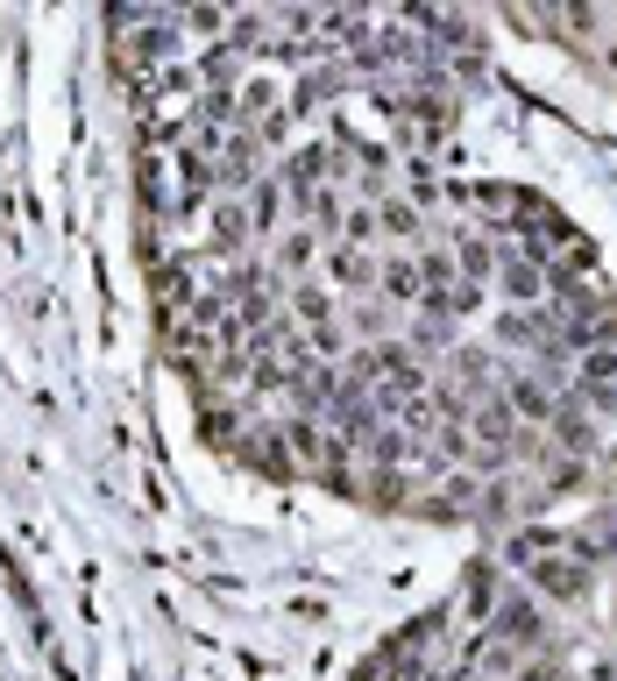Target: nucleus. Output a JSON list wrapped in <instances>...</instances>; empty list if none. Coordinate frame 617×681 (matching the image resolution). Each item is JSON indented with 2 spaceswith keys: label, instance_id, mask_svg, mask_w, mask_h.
<instances>
[{
  "label": "nucleus",
  "instance_id": "f257e3e1",
  "mask_svg": "<svg viewBox=\"0 0 617 681\" xmlns=\"http://www.w3.org/2000/svg\"><path fill=\"white\" fill-rule=\"evenodd\" d=\"M496 292H504L511 306H539L547 277H539V263H533V256H504V263H496Z\"/></svg>",
  "mask_w": 617,
  "mask_h": 681
},
{
  "label": "nucleus",
  "instance_id": "f03ea898",
  "mask_svg": "<svg viewBox=\"0 0 617 681\" xmlns=\"http://www.w3.org/2000/svg\"><path fill=\"white\" fill-rule=\"evenodd\" d=\"M376 292H384V298H398V306H419V298H426V277H419V263H412V256H390V263L376 270Z\"/></svg>",
  "mask_w": 617,
  "mask_h": 681
},
{
  "label": "nucleus",
  "instance_id": "7ed1b4c3",
  "mask_svg": "<svg viewBox=\"0 0 617 681\" xmlns=\"http://www.w3.org/2000/svg\"><path fill=\"white\" fill-rule=\"evenodd\" d=\"M504 405H511V419H525V427H547V419H553L547 384H533V376H518V384L504 390Z\"/></svg>",
  "mask_w": 617,
  "mask_h": 681
},
{
  "label": "nucleus",
  "instance_id": "20e7f679",
  "mask_svg": "<svg viewBox=\"0 0 617 681\" xmlns=\"http://www.w3.org/2000/svg\"><path fill=\"white\" fill-rule=\"evenodd\" d=\"M496 632H504L511 646H533L539 639V603H525V597L504 603V611H496Z\"/></svg>",
  "mask_w": 617,
  "mask_h": 681
},
{
  "label": "nucleus",
  "instance_id": "39448f33",
  "mask_svg": "<svg viewBox=\"0 0 617 681\" xmlns=\"http://www.w3.org/2000/svg\"><path fill=\"white\" fill-rule=\"evenodd\" d=\"M582 582H590V575H582L575 561H561V554L539 561V589H547V597H582Z\"/></svg>",
  "mask_w": 617,
  "mask_h": 681
},
{
  "label": "nucleus",
  "instance_id": "423d86ee",
  "mask_svg": "<svg viewBox=\"0 0 617 681\" xmlns=\"http://www.w3.org/2000/svg\"><path fill=\"white\" fill-rule=\"evenodd\" d=\"M490 270H496L490 241H461V249H455V277H461V284H483Z\"/></svg>",
  "mask_w": 617,
  "mask_h": 681
},
{
  "label": "nucleus",
  "instance_id": "0eeeda50",
  "mask_svg": "<svg viewBox=\"0 0 617 681\" xmlns=\"http://www.w3.org/2000/svg\"><path fill=\"white\" fill-rule=\"evenodd\" d=\"M327 270H334V277L349 284V292H363V284H376V270H369L355 249H334V256H327Z\"/></svg>",
  "mask_w": 617,
  "mask_h": 681
},
{
  "label": "nucleus",
  "instance_id": "6e6552de",
  "mask_svg": "<svg viewBox=\"0 0 617 681\" xmlns=\"http://www.w3.org/2000/svg\"><path fill=\"white\" fill-rule=\"evenodd\" d=\"M496 341L533 348V341H539V320H533V313H504V320H496Z\"/></svg>",
  "mask_w": 617,
  "mask_h": 681
},
{
  "label": "nucleus",
  "instance_id": "1a4fd4ad",
  "mask_svg": "<svg viewBox=\"0 0 617 681\" xmlns=\"http://www.w3.org/2000/svg\"><path fill=\"white\" fill-rule=\"evenodd\" d=\"M384 227H390V235H419V214H412V206H384Z\"/></svg>",
  "mask_w": 617,
  "mask_h": 681
},
{
  "label": "nucleus",
  "instance_id": "9d476101",
  "mask_svg": "<svg viewBox=\"0 0 617 681\" xmlns=\"http://www.w3.org/2000/svg\"><path fill=\"white\" fill-rule=\"evenodd\" d=\"M518 681H553V660H533V668H525Z\"/></svg>",
  "mask_w": 617,
  "mask_h": 681
}]
</instances>
